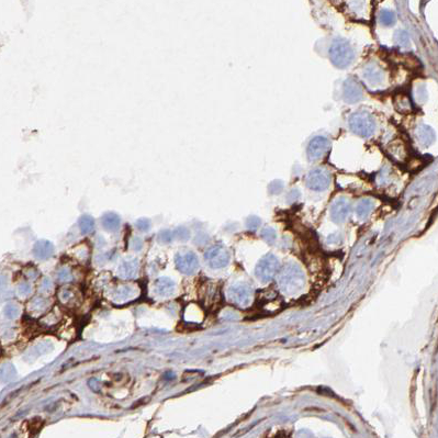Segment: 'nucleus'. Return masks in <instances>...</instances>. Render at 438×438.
<instances>
[{
  "label": "nucleus",
  "instance_id": "obj_1",
  "mask_svg": "<svg viewBox=\"0 0 438 438\" xmlns=\"http://www.w3.org/2000/svg\"><path fill=\"white\" fill-rule=\"evenodd\" d=\"M278 284L284 293L294 295L303 290L305 286V276L298 265L288 264L279 274Z\"/></svg>",
  "mask_w": 438,
  "mask_h": 438
},
{
  "label": "nucleus",
  "instance_id": "obj_2",
  "mask_svg": "<svg viewBox=\"0 0 438 438\" xmlns=\"http://www.w3.org/2000/svg\"><path fill=\"white\" fill-rule=\"evenodd\" d=\"M329 57L332 63L338 68L347 67L354 59L353 47L349 42L343 39H336L329 48Z\"/></svg>",
  "mask_w": 438,
  "mask_h": 438
},
{
  "label": "nucleus",
  "instance_id": "obj_3",
  "mask_svg": "<svg viewBox=\"0 0 438 438\" xmlns=\"http://www.w3.org/2000/svg\"><path fill=\"white\" fill-rule=\"evenodd\" d=\"M349 127L354 133L362 138H369L375 132L374 118L367 112H356L349 118Z\"/></svg>",
  "mask_w": 438,
  "mask_h": 438
},
{
  "label": "nucleus",
  "instance_id": "obj_4",
  "mask_svg": "<svg viewBox=\"0 0 438 438\" xmlns=\"http://www.w3.org/2000/svg\"><path fill=\"white\" fill-rule=\"evenodd\" d=\"M279 261L273 254L264 256L256 265L255 275L259 280L267 283L273 280L276 275L279 272Z\"/></svg>",
  "mask_w": 438,
  "mask_h": 438
},
{
  "label": "nucleus",
  "instance_id": "obj_5",
  "mask_svg": "<svg viewBox=\"0 0 438 438\" xmlns=\"http://www.w3.org/2000/svg\"><path fill=\"white\" fill-rule=\"evenodd\" d=\"M229 298L236 305L246 307L253 300V289L246 284H235L229 290Z\"/></svg>",
  "mask_w": 438,
  "mask_h": 438
},
{
  "label": "nucleus",
  "instance_id": "obj_6",
  "mask_svg": "<svg viewBox=\"0 0 438 438\" xmlns=\"http://www.w3.org/2000/svg\"><path fill=\"white\" fill-rule=\"evenodd\" d=\"M204 258L210 267L219 269L225 267L230 263V253L224 246L216 245L207 251Z\"/></svg>",
  "mask_w": 438,
  "mask_h": 438
},
{
  "label": "nucleus",
  "instance_id": "obj_7",
  "mask_svg": "<svg viewBox=\"0 0 438 438\" xmlns=\"http://www.w3.org/2000/svg\"><path fill=\"white\" fill-rule=\"evenodd\" d=\"M175 264L177 269L180 273L186 275H192L199 268V261L196 254L192 252H186L177 254L175 258Z\"/></svg>",
  "mask_w": 438,
  "mask_h": 438
},
{
  "label": "nucleus",
  "instance_id": "obj_8",
  "mask_svg": "<svg viewBox=\"0 0 438 438\" xmlns=\"http://www.w3.org/2000/svg\"><path fill=\"white\" fill-rule=\"evenodd\" d=\"M331 178L325 170L323 169H314L312 170L306 178V186L312 190L322 191L329 186Z\"/></svg>",
  "mask_w": 438,
  "mask_h": 438
},
{
  "label": "nucleus",
  "instance_id": "obj_9",
  "mask_svg": "<svg viewBox=\"0 0 438 438\" xmlns=\"http://www.w3.org/2000/svg\"><path fill=\"white\" fill-rule=\"evenodd\" d=\"M344 100L348 104H355L358 102L362 97V89L360 84L354 78H348L344 83L343 88Z\"/></svg>",
  "mask_w": 438,
  "mask_h": 438
},
{
  "label": "nucleus",
  "instance_id": "obj_10",
  "mask_svg": "<svg viewBox=\"0 0 438 438\" xmlns=\"http://www.w3.org/2000/svg\"><path fill=\"white\" fill-rule=\"evenodd\" d=\"M328 147L329 142L327 139L323 137H316L311 141L309 146H307V156H309L311 160H316L325 154Z\"/></svg>",
  "mask_w": 438,
  "mask_h": 438
},
{
  "label": "nucleus",
  "instance_id": "obj_11",
  "mask_svg": "<svg viewBox=\"0 0 438 438\" xmlns=\"http://www.w3.org/2000/svg\"><path fill=\"white\" fill-rule=\"evenodd\" d=\"M350 212V204L346 199H338L332 204L331 216L336 223H342Z\"/></svg>",
  "mask_w": 438,
  "mask_h": 438
},
{
  "label": "nucleus",
  "instance_id": "obj_12",
  "mask_svg": "<svg viewBox=\"0 0 438 438\" xmlns=\"http://www.w3.org/2000/svg\"><path fill=\"white\" fill-rule=\"evenodd\" d=\"M155 291L160 296H170L175 292V283L167 277L158 278L155 281Z\"/></svg>",
  "mask_w": 438,
  "mask_h": 438
},
{
  "label": "nucleus",
  "instance_id": "obj_13",
  "mask_svg": "<svg viewBox=\"0 0 438 438\" xmlns=\"http://www.w3.org/2000/svg\"><path fill=\"white\" fill-rule=\"evenodd\" d=\"M34 255L40 259H46L51 257L54 253V247L48 241L42 240L36 243L33 247Z\"/></svg>",
  "mask_w": 438,
  "mask_h": 438
},
{
  "label": "nucleus",
  "instance_id": "obj_14",
  "mask_svg": "<svg viewBox=\"0 0 438 438\" xmlns=\"http://www.w3.org/2000/svg\"><path fill=\"white\" fill-rule=\"evenodd\" d=\"M365 78L372 85H378L382 82L383 72L376 64H371L365 70Z\"/></svg>",
  "mask_w": 438,
  "mask_h": 438
},
{
  "label": "nucleus",
  "instance_id": "obj_15",
  "mask_svg": "<svg viewBox=\"0 0 438 438\" xmlns=\"http://www.w3.org/2000/svg\"><path fill=\"white\" fill-rule=\"evenodd\" d=\"M138 270V261L134 258L126 259L120 266V276L123 278H132Z\"/></svg>",
  "mask_w": 438,
  "mask_h": 438
},
{
  "label": "nucleus",
  "instance_id": "obj_16",
  "mask_svg": "<svg viewBox=\"0 0 438 438\" xmlns=\"http://www.w3.org/2000/svg\"><path fill=\"white\" fill-rule=\"evenodd\" d=\"M102 222V226L107 230V231H117L120 226V222L121 220L119 218V215L116 213H106L101 219Z\"/></svg>",
  "mask_w": 438,
  "mask_h": 438
},
{
  "label": "nucleus",
  "instance_id": "obj_17",
  "mask_svg": "<svg viewBox=\"0 0 438 438\" xmlns=\"http://www.w3.org/2000/svg\"><path fill=\"white\" fill-rule=\"evenodd\" d=\"M418 138L422 145L429 146L434 141V133H433L431 128L426 126H421L418 129Z\"/></svg>",
  "mask_w": 438,
  "mask_h": 438
},
{
  "label": "nucleus",
  "instance_id": "obj_18",
  "mask_svg": "<svg viewBox=\"0 0 438 438\" xmlns=\"http://www.w3.org/2000/svg\"><path fill=\"white\" fill-rule=\"evenodd\" d=\"M17 372H15L14 367L11 364H4L0 367V381L1 382H10L12 381Z\"/></svg>",
  "mask_w": 438,
  "mask_h": 438
},
{
  "label": "nucleus",
  "instance_id": "obj_19",
  "mask_svg": "<svg viewBox=\"0 0 438 438\" xmlns=\"http://www.w3.org/2000/svg\"><path fill=\"white\" fill-rule=\"evenodd\" d=\"M95 228V221L89 215H83L79 219V229L83 234H89Z\"/></svg>",
  "mask_w": 438,
  "mask_h": 438
},
{
  "label": "nucleus",
  "instance_id": "obj_20",
  "mask_svg": "<svg viewBox=\"0 0 438 438\" xmlns=\"http://www.w3.org/2000/svg\"><path fill=\"white\" fill-rule=\"evenodd\" d=\"M372 207H374V205H372V202L370 201V200H367V199L361 200L359 204L357 205V209H356L357 215H358L360 219L367 218L368 214L370 213V211L372 210Z\"/></svg>",
  "mask_w": 438,
  "mask_h": 438
},
{
  "label": "nucleus",
  "instance_id": "obj_21",
  "mask_svg": "<svg viewBox=\"0 0 438 438\" xmlns=\"http://www.w3.org/2000/svg\"><path fill=\"white\" fill-rule=\"evenodd\" d=\"M380 22L383 25H392L396 22V15L390 10H382L380 13Z\"/></svg>",
  "mask_w": 438,
  "mask_h": 438
},
{
  "label": "nucleus",
  "instance_id": "obj_22",
  "mask_svg": "<svg viewBox=\"0 0 438 438\" xmlns=\"http://www.w3.org/2000/svg\"><path fill=\"white\" fill-rule=\"evenodd\" d=\"M4 314H6V315H7L8 317H10V318L15 317V316H17V315L19 314L18 307H17V306H14L13 304H8V305L6 306V309H4Z\"/></svg>",
  "mask_w": 438,
  "mask_h": 438
},
{
  "label": "nucleus",
  "instance_id": "obj_23",
  "mask_svg": "<svg viewBox=\"0 0 438 438\" xmlns=\"http://www.w3.org/2000/svg\"><path fill=\"white\" fill-rule=\"evenodd\" d=\"M396 40L400 45L405 46L409 44V36L405 32H399V33L396 35Z\"/></svg>",
  "mask_w": 438,
  "mask_h": 438
},
{
  "label": "nucleus",
  "instance_id": "obj_24",
  "mask_svg": "<svg viewBox=\"0 0 438 438\" xmlns=\"http://www.w3.org/2000/svg\"><path fill=\"white\" fill-rule=\"evenodd\" d=\"M137 226L141 231H148L150 228V222L147 219H141L137 222Z\"/></svg>",
  "mask_w": 438,
  "mask_h": 438
},
{
  "label": "nucleus",
  "instance_id": "obj_25",
  "mask_svg": "<svg viewBox=\"0 0 438 438\" xmlns=\"http://www.w3.org/2000/svg\"><path fill=\"white\" fill-rule=\"evenodd\" d=\"M263 237L267 242H273L276 239V234L272 229H266L263 232Z\"/></svg>",
  "mask_w": 438,
  "mask_h": 438
},
{
  "label": "nucleus",
  "instance_id": "obj_26",
  "mask_svg": "<svg viewBox=\"0 0 438 438\" xmlns=\"http://www.w3.org/2000/svg\"><path fill=\"white\" fill-rule=\"evenodd\" d=\"M158 239H159V242H161V243H168V242H170L171 239H172L171 232H169V231L161 232V233L158 236Z\"/></svg>",
  "mask_w": 438,
  "mask_h": 438
},
{
  "label": "nucleus",
  "instance_id": "obj_27",
  "mask_svg": "<svg viewBox=\"0 0 438 438\" xmlns=\"http://www.w3.org/2000/svg\"><path fill=\"white\" fill-rule=\"evenodd\" d=\"M58 278L61 279L62 281H68V280H72V275H70L67 270L64 269L58 274Z\"/></svg>",
  "mask_w": 438,
  "mask_h": 438
},
{
  "label": "nucleus",
  "instance_id": "obj_28",
  "mask_svg": "<svg viewBox=\"0 0 438 438\" xmlns=\"http://www.w3.org/2000/svg\"><path fill=\"white\" fill-rule=\"evenodd\" d=\"M30 285H28V284H23V285H21V287L19 288V290H20V293H28V292L30 291Z\"/></svg>",
  "mask_w": 438,
  "mask_h": 438
},
{
  "label": "nucleus",
  "instance_id": "obj_29",
  "mask_svg": "<svg viewBox=\"0 0 438 438\" xmlns=\"http://www.w3.org/2000/svg\"><path fill=\"white\" fill-rule=\"evenodd\" d=\"M135 241H137V244H134L133 247H134V250L139 251V250H141V248H142V241H140L139 239H137Z\"/></svg>",
  "mask_w": 438,
  "mask_h": 438
}]
</instances>
